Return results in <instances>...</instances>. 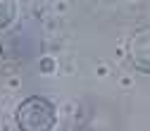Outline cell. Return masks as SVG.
Masks as SVG:
<instances>
[{
    "label": "cell",
    "instance_id": "6da1fadb",
    "mask_svg": "<svg viewBox=\"0 0 150 131\" xmlns=\"http://www.w3.org/2000/svg\"><path fill=\"white\" fill-rule=\"evenodd\" d=\"M55 119V105L43 96H31L17 107V126L22 131H52Z\"/></svg>",
    "mask_w": 150,
    "mask_h": 131
},
{
    "label": "cell",
    "instance_id": "7a4b0ae2",
    "mask_svg": "<svg viewBox=\"0 0 150 131\" xmlns=\"http://www.w3.org/2000/svg\"><path fill=\"white\" fill-rule=\"evenodd\" d=\"M131 52H134V62L143 72H150V33H138L134 43H131Z\"/></svg>",
    "mask_w": 150,
    "mask_h": 131
},
{
    "label": "cell",
    "instance_id": "3957f363",
    "mask_svg": "<svg viewBox=\"0 0 150 131\" xmlns=\"http://www.w3.org/2000/svg\"><path fill=\"white\" fill-rule=\"evenodd\" d=\"M17 17V5L14 0H0V29H5L14 22Z\"/></svg>",
    "mask_w": 150,
    "mask_h": 131
}]
</instances>
